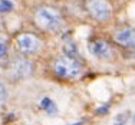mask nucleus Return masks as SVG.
<instances>
[{"mask_svg": "<svg viewBox=\"0 0 135 125\" xmlns=\"http://www.w3.org/2000/svg\"><path fill=\"white\" fill-rule=\"evenodd\" d=\"M35 23L47 32H57L63 26L62 15L53 7H39L35 13Z\"/></svg>", "mask_w": 135, "mask_h": 125, "instance_id": "nucleus-1", "label": "nucleus"}, {"mask_svg": "<svg viewBox=\"0 0 135 125\" xmlns=\"http://www.w3.org/2000/svg\"><path fill=\"white\" fill-rule=\"evenodd\" d=\"M53 70L59 78L78 79L82 75V66L78 60L70 55H62L53 62Z\"/></svg>", "mask_w": 135, "mask_h": 125, "instance_id": "nucleus-2", "label": "nucleus"}, {"mask_svg": "<svg viewBox=\"0 0 135 125\" xmlns=\"http://www.w3.org/2000/svg\"><path fill=\"white\" fill-rule=\"evenodd\" d=\"M16 43H17V49L23 55H35L42 47L40 39L33 33H20L16 39Z\"/></svg>", "mask_w": 135, "mask_h": 125, "instance_id": "nucleus-3", "label": "nucleus"}, {"mask_svg": "<svg viewBox=\"0 0 135 125\" xmlns=\"http://www.w3.org/2000/svg\"><path fill=\"white\" fill-rule=\"evenodd\" d=\"M85 4L89 15L99 22L108 20L112 15V9H111V4L108 3V0H86Z\"/></svg>", "mask_w": 135, "mask_h": 125, "instance_id": "nucleus-4", "label": "nucleus"}, {"mask_svg": "<svg viewBox=\"0 0 135 125\" xmlns=\"http://www.w3.org/2000/svg\"><path fill=\"white\" fill-rule=\"evenodd\" d=\"M10 73L15 78H29L33 73V63L25 56H16L10 63Z\"/></svg>", "mask_w": 135, "mask_h": 125, "instance_id": "nucleus-5", "label": "nucleus"}, {"mask_svg": "<svg viewBox=\"0 0 135 125\" xmlns=\"http://www.w3.org/2000/svg\"><path fill=\"white\" fill-rule=\"evenodd\" d=\"M89 52L95 57L102 60H109L114 57V50H112L111 45L104 39H95L89 43Z\"/></svg>", "mask_w": 135, "mask_h": 125, "instance_id": "nucleus-6", "label": "nucleus"}, {"mask_svg": "<svg viewBox=\"0 0 135 125\" xmlns=\"http://www.w3.org/2000/svg\"><path fill=\"white\" fill-rule=\"evenodd\" d=\"M114 39L124 47L135 49V27H125L114 35Z\"/></svg>", "mask_w": 135, "mask_h": 125, "instance_id": "nucleus-7", "label": "nucleus"}, {"mask_svg": "<svg viewBox=\"0 0 135 125\" xmlns=\"http://www.w3.org/2000/svg\"><path fill=\"white\" fill-rule=\"evenodd\" d=\"M40 108L46 112L47 115H56L57 114V107L56 104L50 99L49 97H45L43 99L40 101Z\"/></svg>", "mask_w": 135, "mask_h": 125, "instance_id": "nucleus-8", "label": "nucleus"}, {"mask_svg": "<svg viewBox=\"0 0 135 125\" xmlns=\"http://www.w3.org/2000/svg\"><path fill=\"white\" fill-rule=\"evenodd\" d=\"M15 9L13 2L10 0H0V13H9Z\"/></svg>", "mask_w": 135, "mask_h": 125, "instance_id": "nucleus-9", "label": "nucleus"}, {"mask_svg": "<svg viewBox=\"0 0 135 125\" xmlns=\"http://www.w3.org/2000/svg\"><path fill=\"white\" fill-rule=\"evenodd\" d=\"M7 101V89L3 85V82L0 81V102H6Z\"/></svg>", "mask_w": 135, "mask_h": 125, "instance_id": "nucleus-10", "label": "nucleus"}, {"mask_svg": "<svg viewBox=\"0 0 135 125\" xmlns=\"http://www.w3.org/2000/svg\"><path fill=\"white\" fill-rule=\"evenodd\" d=\"M6 56H7V47H6L4 42L0 39V62H2V60H4Z\"/></svg>", "mask_w": 135, "mask_h": 125, "instance_id": "nucleus-11", "label": "nucleus"}, {"mask_svg": "<svg viewBox=\"0 0 135 125\" xmlns=\"http://www.w3.org/2000/svg\"><path fill=\"white\" fill-rule=\"evenodd\" d=\"M125 122H127V114H119L115 118L114 125H125Z\"/></svg>", "mask_w": 135, "mask_h": 125, "instance_id": "nucleus-12", "label": "nucleus"}, {"mask_svg": "<svg viewBox=\"0 0 135 125\" xmlns=\"http://www.w3.org/2000/svg\"><path fill=\"white\" fill-rule=\"evenodd\" d=\"M109 111V105H104V107H99V109H96V114L102 115V114H108Z\"/></svg>", "mask_w": 135, "mask_h": 125, "instance_id": "nucleus-13", "label": "nucleus"}, {"mask_svg": "<svg viewBox=\"0 0 135 125\" xmlns=\"http://www.w3.org/2000/svg\"><path fill=\"white\" fill-rule=\"evenodd\" d=\"M72 125H83V122H76V124H72Z\"/></svg>", "mask_w": 135, "mask_h": 125, "instance_id": "nucleus-14", "label": "nucleus"}, {"mask_svg": "<svg viewBox=\"0 0 135 125\" xmlns=\"http://www.w3.org/2000/svg\"><path fill=\"white\" fill-rule=\"evenodd\" d=\"M134 119H135V118H134Z\"/></svg>", "mask_w": 135, "mask_h": 125, "instance_id": "nucleus-15", "label": "nucleus"}]
</instances>
